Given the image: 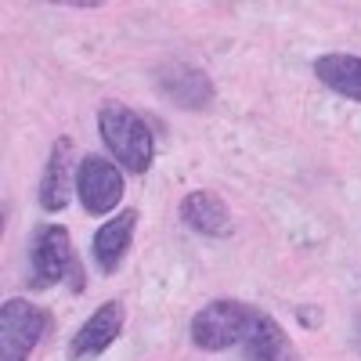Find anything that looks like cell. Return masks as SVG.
<instances>
[{
    "label": "cell",
    "mask_w": 361,
    "mask_h": 361,
    "mask_svg": "<svg viewBox=\"0 0 361 361\" xmlns=\"http://www.w3.org/2000/svg\"><path fill=\"white\" fill-rule=\"evenodd\" d=\"M98 130L109 145L112 159H119V166L130 173H145L156 159V134L145 123V116H137L134 109L119 105V102H105L98 109Z\"/></svg>",
    "instance_id": "obj_1"
},
{
    "label": "cell",
    "mask_w": 361,
    "mask_h": 361,
    "mask_svg": "<svg viewBox=\"0 0 361 361\" xmlns=\"http://www.w3.org/2000/svg\"><path fill=\"white\" fill-rule=\"evenodd\" d=\"M257 307L243 304V300H214L192 318V340L199 350H228V347H243L250 322Z\"/></svg>",
    "instance_id": "obj_2"
},
{
    "label": "cell",
    "mask_w": 361,
    "mask_h": 361,
    "mask_svg": "<svg viewBox=\"0 0 361 361\" xmlns=\"http://www.w3.org/2000/svg\"><path fill=\"white\" fill-rule=\"evenodd\" d=\"M66 275H80V260L69 246V231L62 224H47L33 235V250H29V286L51 289Z\"/></svg>",
    "instance_id": "obj_3"
},
{
    "label": "cell",
    "mask_w": 361,
    "mask_h": 361,
    "mask_svg": "<svg viewBox=\"0 0 361 361\" xmlns=\"http://www.w3.org/2000/svg\"><path fill=\"white\" fill-rule=\"evenodd\" d=\"M51 318L29 300H4L0 307V361H25L47 336Z\"/></svg>",
    "instance_id": "obj_4"
},
{
    "label": "cell",
    "mask_w": 361,
    "mask_h": 361,
    "mask_svg": "<svg viewBox=\"0 0 361 361\" xmlns=\"http://www.w3.org/2000/svg\"><path fill=\"white\" fill-rule=\"evenodd\" d=\"M76 195L87 214L102 217L109 209H116L119 199H123V173H119V166L112 159L83 156L76 166Z\"/></svg>",
    "instance_id": "obj_5"
},
{
    "label": "cell",
    "mask_w": 361,
    "mask_h": 361,
    "mask_svg": "<svg viewBox=\"0 0 361 361\" xmlns=\"http://www.w3.org/2000/svg\"><path fill=\"white\" fill-rule=\"evenodd\" d=\"M123 322H127V307L119 304V300H109V304H102L94 314L80 325V333L73 336L69 357H73V361L98 357L102 350H109V347L116 343L119 333H123Z\"/></svg>",
    "instance_id": "obj_6"
},
{
    "label": "cell",
    "mask_w": 361,
    "mask_h": 361,
    "mask_svg": "<svg viewBox=\"0 0 361 361\" xmlns=\"http://www.w3.org/2000/svg\"><path fill=\"white\" fill-rule=\"evenodd\" d=\"M73 152H76L73 137H58L54 148H51V159L44 166V177H40V206L51 209V214L66 209L69 199H73Z\"/></svg>",
    "instance_id": "obj_7"
},
{
    "label": "cell",
    "mask_w": 361,
    "mask_h": 361,
    "mask_svg": "<svg viewBox=\"0 0 361 361\" xmlns=\"http://www.w3.org/2000/svg\"><path fill=\"white\" fill-rule=\"evenodd\" d=\"M243 354H246V361H304L300 350L293 347V340L286 336V329L264 311H257L253 322H250V333L243 340Z\"/></svg>",
    "instance_id": "obj_8"
},
{
    "label": "cell",
    "mask_w": 361,
    "mask_h": 361,
    "mask_svg": "<svg viewBox=\"0 0 361 361\" xmlns=\"http://www.w3.org/2000/svg\"><path fill=\"white\" fill-rule=\"evenodd\" d=\"M180 221L195 228L199 235H214V238L231 235V209L214 192H188L180 199Z\"/></svg>",
    "instance_id": "obj_9"
},
{
    "label": "cell",
    "mask_w": 361,
    "mask_h": 361,
    "mask_svg": "<svg viewBox=\"0 0 361 361\" xmlns=\"http://www.w3.org/2000/svg\"><path fill=\"white\" fill-rule=\"evenodd\" d=\"M134 228H137V209H123L119 217L105 221L98 231H94V260L105 275L123 264L127 250H130V238H134Z\"/></svg>",
    "instance_id": "obj_10"
},
{
    "label": "cell",
    "mask_w": 361,
    "mask_h": 361,
    "mask_svg": "<svg viewBox=\"0 0 361 361\" xmlns=\"http://www.w3.org/2000/svg\"><path fill=\"white\" fill-rule=\"evenodd\" d=\"M314 76L336 94L361 102V58L357 54H322L314 62Z\"/></svg>",
    "instance_id": "obj_11"
},
{
    "label": "cell",
    "mask_w": 361,
    "mask_h": 361,
    "mask_svg": "<svg viewBox=\"0 0 361 361\" xmlns=\"http://www.w3.org/2000/svg\"><path fill=\"white\" fill-rule=\"evenodd\" d=\"M357 340H361V318H357Z\"/></svg>",
    "instance_id": "obj_12"
}]
</instances>
